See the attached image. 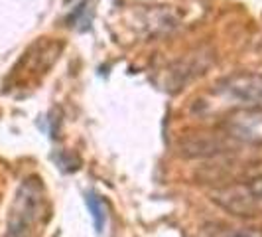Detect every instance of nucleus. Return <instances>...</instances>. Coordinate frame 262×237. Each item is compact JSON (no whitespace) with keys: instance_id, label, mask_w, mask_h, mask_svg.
Returning <instances> with one entry per match:
<instances>
[{"instance_id":"obj_1","label":"nucleus","mask_w":262,"mask_h":237,"mask_svg":"<svg viewBox=\"0 0 262 237\" xmlns=\"http://www.w3.org/2000/svg\"><path fill=\"white\" fill-rule=\"evenodd\" d=\"M46 190L38 176L18 186L8 213V237H34L46 215Z\"/></svg>"},{"instance_id":"obj_2","label":"nucleus","mask_w":262,"mask_h":237,"mask_svg":"<svg viewBox=\"0 0 262 237\" xmlns=\"http://www.w3.org/2000/svg\"><path fill=\"white\" fill-rule=\"evenodd\" d=\"M211 200L225 211L238 218H254L262 213V176H254L247 182L217 188Z\"/></svg>"},{"instance_id":"obj_3","label":"nucleus","mask_w":262,"mask_h":237,"mask_svg":"<svg viewBox=\"0 0 262 237\" xmlns=\"http://www.w3.org/2000/svg\"><path fill=\"white\" fill-rule=\"evenodd\" d=\"M217 95L233 109L262 111V73L238 71L217 85Z\"/></svg>"},{"instance_id":"obj_4","label":"nucleus","mask_w":262,"mask_h":237,"mask_svg":"<svg viewBox=\"0 0 262 237\" xmlns=\"http://www.w3.org/2000/svg\"><path fill=\"white\" fill-rule=\"evenodd\" d=\"M201 237H262V227L258 225L205 224L201 227Z\"/></svg>"},{"instance_id":"obj_5","label":"nucleus","mask_w":262,"mask_h":237,"mask_svg":"<svg viewBox=\"0 0 262 237\" xmlns=\"http://www.w3.org/2000/svg\"><path fill=\"white\" fill-rule=\"evenodd\" d=\"M87 206H89V211H91L93 222H95L97 231H101V229L105 227V222H106V204H105V200L91 192V194H87Z\"/></svg>"}]
</instances>
